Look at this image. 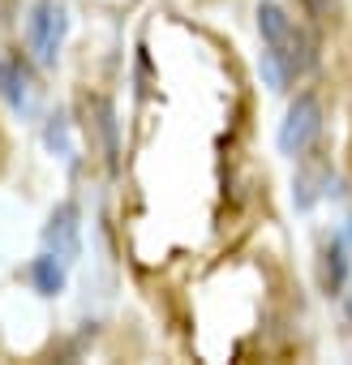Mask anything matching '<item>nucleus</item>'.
I'll return each mask as SVG.
<instances>
[{"instance_id": "f257e3e1", "label": "nucleus", "mask_w": 352, "mask_h": 365, "mask_svg": "<svg viewBox=\"0 0 352 365\" xmlns=\"http://www.w3.org/2000/svg\"><path fill=\"white\" fill-rule=\"evenodd\" d=\"M258 35L266 43V73L275 82V91H284L288 82H296L301 73H309L314 65V43L309 35L288 18V9H279L275 0L258 5Z\"/></svg>"}, {"instance_id": "f03ea898", "label": "nucleus", "mask_w": 352, "mask_h": 365, "mask_svg": "<svg viewBox=\"0 0 352 365\" xmlns=\"http://www.w3.org/2000/svg\"><path fill=\"white\" fill-rule=\"evenodd\" d=\"M65 35H69L65 5H61V0H39V5L31 9V18H26V48H31V56L43 69L56 65V56L65 48Z\"/></svg>"}, {"instance_id": "7ed1b4c3", "label": "nucleus", "mask_w": 352, "mask_h": 365, "mask_svg": "<svg viewBox=\"0 0 352 365\" xmlns=\"http://www.w3.org/2000/svg\"><path fill=\"white\" fill-rule=\"evenodd\" d=\"M318 133H322V103L314 95H296L284 125H279V150L296 159L318 142Z\"/></svg>"}, {"instance_id": "20e7f679", "label": "nucleus", "mask_w": 352, "mask_h": 365, "mask_svg": "<svg viewBox=\"0 0 352 365\" xmlns=\"http://www.w3.org/2000/svg\"><path fill=\"white\" fill-rule=\"evenodd\" d=\"M43 245H48V254H56V258H65V262L78 258L82 241H78V207H73V202H65V207L52 211V220H48V228H43Z\"/></svg>"}, {"instance_id": "39448f33", "label": "nucleus", "mask_w": 352, "mask_h": 365, "mask_svg": "<svg viewBox=\"0 0 352 365\" xmlns=\"http://www.w3.org/2000/svg\"><path fill=\"white\" fill-rule=\"evenodd\" d=\"M31 279H35V288H39L43 297H56V292L65 288V258H56V254L35 258V262H31Z\"/></svg>"}, {"instance_id": "423d86ee", "label": "nucleus", "mask_w": 352, "mask_h": 365, "mask_svg": "<svg viewBox=\"0 0 352 365\" xmlns=\"http://www.w3.org/2000/svg\"><path fill=\"white\" fill-rule=\"evenodd\" d=\"M0 82H5V95H9L14 108H26V99H31V78H26V69H22L18 61H5V65H0Z\"/></svg>"}]
</instances>
